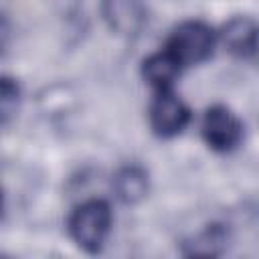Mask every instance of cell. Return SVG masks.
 <instances>
[{
	"mask_svg": "<svg viewBox=\"0 0 259 259\" xmlns=\"http://www.w3.org/2000/svg\"><path fill=\"white\" fill-rule=\"evenodd\" d=\"M180 69H182V67L174 61V57H172L166 49H162V51L150 55V57L142 63V73H144L146 81H148L152 87H156V91H160V89H170V85H172V81L176 79V75L180 73Z\"/></svg>",
	"mask_w": 259,
	"mask_h": 259,
	"instance_id": "obj_7",
	"label": "cell"
},
{
	"mask_svg": "<svg viewBox=\"0 0 259 259\" xmlns=\"http://www.w3.org/2000/svg\"><path fill=\"white\" fill-rule=\"evenodd\" d=\"M249 57H251L253 61H257V63H259V32H257V36H255V42H253V47H251Z\"/></svg>",
	"mask_w": 259,
	"mask_h": 259,
	"instance_id": "obj_11",
	"label": "cell"
},
{
	"mask_svg": "<svg viewBox=\"0 0 259 259\" xmlns=\"http://www.w3.org/2000/svg\"><path fill=\"white\" fill-rule=\"evenodd\" d=\"M113 188L123 202H138L148 192V176L140 166H125L115 174Z\"/></svg>",
	"mask_w": 259,
	"mask_h": 259,
	"instance_id": "obj_8",
	"label": "cell"
},
{
	"mask_svg": "<svg viewBox=\"0 0 259 259\" xmlns=\"http://www.w3.org/2000/svg\"><path fill=\"white\" fill-rule=\"evenodd\" d=\"M259 32V24L251 18L245 16H237L233 20H229L221 32L225 47L239 57H249L251 47L255 42V36Z\"/></svg>",
	"mask_w": 259,
	"mask_h": 259,
	"instance_id": "obj_6",
	"label": "cell"
},
{
	"mask_svg": "<svg viewBox=\"0 0 259 259\" xmlns=\"http://www.w3.org/2000/svg\"><path fill=\"white\" fill-rule=\"evenodd\" d=\"M180 67L204 61L214 49V32L200 20H186L178 24L164 47Z\"/></svg>",
	"mask_w": 259,
	"mask_h": 259,
	"instance_id": "obj_2",
	"label": "cell"
},
{
	"mask_svg": "<svg viewBox=\"0 0 259 259\" xmlns=\"http://www.w3.org/2000/svg\"><path fill=\"white\" fill-rule=\"evenodd\" d=\"M202 138L217 152H229L243 140V125L225 105H212L202 117Z\"/></svg>",
	"mask_w": 259,
	"mask_h": 259,
	"instance_id": "obj_3",
	"label": "cell"
},
{
	"mask_svg": "<svg viewBox=\"0 0 259 259\" xmlns=\"http://www.w3.org/2000/svg\"><path fill=\"white\" fill-rule=\"evenodd\" d=\"M188 119H190L188 107L170 89L156 91V97L150 105V125L158 136L170 138L180 134L188 123Z\"/></svg>",
	"mask_w": 259,
	"mask_h": 259,
	"instance_id": "obj_4",
	"label": "cell"
},
{
	"mask_svg": "<svg viewBox=\"0 0 259 259\" xmlns=\"http://www.w3.org/2000/svg\"><path fill=\"white\" fill-rule=\"evenodd\" d=\"M0 105H2V121L6 123L12 111L16 109V97H18V87L12 83V79L4 77L2 79V93H0Z\"/></svg>",
	"mask_w": 259,
	"mask_h": 259,
	"instance_id": "obj_10",
	"label": "cell"
},
{
	"mask_svg": "<svg viewBox=\"0 0 259 259\" xmlns=\"http://www.w3.org/2000/svg\"><path fill=\"white\" fill-rule=\"evenodd\" d=\"M225 245V233L221 229H206L202 235L194 239V243H188L190 255H217L221 247Z\"/></svg>",
	"mask_w": 259,
	"mask_h": 259,
	"instance_id": "obj_9",
	"label": "cell"
},
{
	"mask_svg": "<svg viewBox=\"0 0 259 259\" xmlns=\"http://www.w3.org/2000/svg\"><path fill=\"white\" fill-rule=\"evenodd\" d=\"M111 227V208L105 200L93 198L79 204L69 217V233L73 241L87 253H97Z\"/></svg>",
	"mask_w": 259,
	"mask_h": 259,
	"instance_id": "obj_1",
	"label": "cell"
},
{
	"mask_svg": "<svg viewBox=\"0 0 259 259\" xmlns=\"http://www.w3.org/2000/svg\"><path fill=\"white\" fill-rule=\"evenodd\" d=\"M101 8L109 26L121 34H136L146 20L142 0H103Z\"/></svg>",
	"mask_w": 259,
	"mask_h": 259,
	"instance_id": "obj_5",
	"label": "cell"
}]
</instances>
